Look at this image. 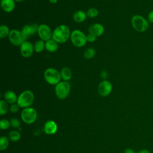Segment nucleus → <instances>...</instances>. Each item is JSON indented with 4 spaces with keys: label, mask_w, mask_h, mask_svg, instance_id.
<instances>
[{
    "label": "nucleus",
    "mask_w": 153,
    "mask_h": 153,
    "mask_svg": "<svg viewBox=\"0 0 153 153\" xmlns=\"http://www.w3.org/2000/svg\"><path fill=\"white\" fill-rule=\"evenodd\" d=\"M70 39L72 44L78 48L84 47L87 42V35L79 29H75L71 32Z\"/></svg>",
    "instance_id": "obj_5"
},
{
    "label": "nucleus",
    "mask_w": 153,
    "mask_h": 153,
    "mask_svg": "<svg viewBox=\"0 0 153 153\" xmlns=\"http://www.w3.org/2000/svg\"><path fill=\"white\" fill-rule=\"evenodd\" d=\"M16 1V2H22L25 0H14Z\"/></svg>",
    "instance_id": "obj_36"
},
{
    "label": "nucleus",
    "mask_w": 153,
    "mask_h": 153,
    "mask_svg": "<svg viewBox=\"0 0 153 153\" xmlns=\"http://www.w3.org/2000/svg\"><path fill=\"white\" fill-rule=\"evenodd\" d=\"M124 153H136L134 150L131 148H127L124 151Z\"/></svg>",
    "instance_id": "obj_33"
},
{
    "label": "nucleus",
    "mask_w": 153,
    "mask_h": 153,
    "mask_svg": "<svg viewBox=\"0 0 153 153\" xmlns=\"http://www.w3.org/2000/svg\"><path fill=\"white\" fill-rule=\"evenodd\" d=\"M19 108L20 106H19V105L16 103H14V104H12L10 108V109L11 111V112H13V113H16L17 112L19 109Z\"/></svg>",
    "instance_id": "obj_30"
},
{
    "label": "nucleus",
    "mask_w": 153,
    "mask_h": 153,
    "mask_svg": "<svg viewBox=\"0 0 153 153\" xmlns=\"http://www.w3.org/2000/svg\"><path fill=\"white\" fill-rule=\"evenodd\" d=\"M1 6L5 12L11 13L16 7V1L14 0H1Z\"/></svg>",
    "instance_id": "obj_14"
},
{
    "label": "nucleus",
    "mask_w": 153,
    "mask_h": 153,
    "mask_svg": "<svg viewBox=\"0 0 153 153\" xmlns=\"http://www.w3.org/2000/svg\"><path fill=\"white\" fill-rule=\"evenodd\" d=\"M61 78L63 81H69L72 76L71 69L68 67H63L60 71Z\"/></svg>",
    "instance_id": "obj_19"
},
{
    "label": "nucleus",
    "mask_w": 153,
    "mask_h": 153,
    "mask_svg": "<svg viewBox=\"0 0 153 153\" xmlns=\"http://www.w3.org/2000/svg\"><path fill=\"white\" fill-rule=\"evenodd\" d=\"M48 1H49L50 3V4H56V3L57 2V1H58V0H48Z\"/></svg>",
    "instance_id": "obj_35"
},
{
    "label": "nucleus",
    "mask_w": 153,
    "mask_h": 153,
    "mask_svg": "<svg viewBox=\"0 0 153 153\" xmlns=\"http://www.w3.org/2000/svg\"><path fill=\"white\" fill-rule=\"evenodd\" d=\"M38 27H39V25L36 23L25 25L22 27L21 32L24 38H25V39L27 40L32 35H34L35 33H37Z\"/></svg>",
    "instance_id": "obj_12"
},
{
    "label": "nucleus",
    "mask_w": 153,
    "mask_h": 153,
    "mask_svg": "<svg viewBox=\"0 0 153 153\" xmlns=\"http://www.w3.org/2000/svg\"><path fill=\"white\" fill-rule=\"evenodd\" d=\"M87 17V13L82 10H77L73 15V20L76 23H82Z\"/></svg>",
    "instance_id": "obj_18"
},
{
    "label": "nucleus",
    "mask_w": 153,
    "mask_h": 153,
    "mask_svg": "<svg viewBox=\"0 0 153 153\" xmlns=\"http://www.w3.org/2000/svg\"><path fill=\"white\" fill-rule=\"evenodd\" d=\"M100 76L101 78L103 79H107L108 76V73L106 71L103 70L100 72Z\"/></svg>",
    "instance_id": "obj_31"
},
{
    "label": "nucleus",
    "mask_w": 153,
    "mask_h": 153,
    "mask_svg": "<svg viewBox=\"0 0 153 153\" xmlns=\"http://www.w3.org/2000/svg\"><path fill=\"white\" fill-rule=\"evenodd\" d=\"M44 78L48 84L53 85L57 84L62 79L60 71L54 68H47L44 72Z\"/></svg>",
    "instance_id": "obj_2"
},
{
    "label": "nucleus",
    "mask_w": 153,
    "mask_h": 153,
    "mask_svg": "<svg viewBox=\"0 0 153 153\" xmlns=\"http://www.w3.org/2000/svg\"><path fill=\"white\" fill-rule=\"evenodd\" d=\"M4 100L9 104H14L17 103V98L18 97L17 96L15 92H14L12 90H7V91L5 92L4 94Z\"/></svg>",
    "instance_id": "obj_16"
},
{
    "label": "nucleus",
    "mask_w": 153,
    "mask_h": 153,
    "mask_svg": "<svg viewBox=\"0 0 153 153\" xmlns=\"http://www.w3.org/2000/svg\"><path fill=\"white\" fill-rule=\"evenodd\" d=\"M131 23L133 29L138 32H144L149 27V22L145 17L139 14L132 16Z\"/></svg>",
    "instance_id": "obj_3"
},
{
    "label": "nucleus",
    "mask_w": 153,
    "mask_h": 153,
    "mask_svg": "<svg viewBox=\"0 0 153 153\" xmlns=\"http://www.w3.org/2000/svg\"><path fill=\"white\" fill-rule=\"evenodd\" d=\"M9 145L8 139L6 136H1L0 139V149L4 151L6 149Z\"/></svg>",
    "instance_id": "obj_26"
},
{
    "label": "nucleus",
    "mask_w": 153,
    "mask_h": 153,
    "mask_svg": "<svg viewBox=\"0 0 153 153\" xmlns=\"http://www.w3.org/2000/svg\"><path fill=\"white\" fill-rule=\"evenodd\" d=\"M8 103L5 100H1L0 101V114L4 115L8 112Z\"/></svg>",
    "instance_id": "obj_24"
},
{
    "label": "nucleus",
    "mask_w": 153,
    "mask_h": 153,
    "mask_svg": "<svg viewBox=\"0 0 153 153\" xmlns=\"http://www.w3.org/2000/svg\"><path fill=\"white\" fill-rule=\"evenodd\" d=\"M34 101L33 93L29 90H26L22 92L18 96L17 103L20 108H26L30 107Z\"/></svg>",
    "instance_id": "obj_4"
},
{
    "label": "nucleus",
    "mask_w": 153,
    "mask_h": 153,
    "mask_svg": "<svg viewBox=\"0 0 153 153\" xmlns=\"http://www.w3.org/2000/svg\"><path fill=\"white\" fill-rule=\"evenodd\" d=\"M10 124L13 128H19L20 126V121L18 118H13L10 120Z\"/></svg>",
    "instance_id": "obj_28"
},
{
    "label": "nucleus",
    "mask_w": 153,
    "mask_h": 153,
    "mask_svg": "<svg viewBox=\"0 0 153 153\" xmlns=\"http://www.w3.org/2000/svg\"><path fill=\"white\" fill-rule=\"evenodd\" d=\"M9 139L13 142H16L20 140L21 136L19 131L16 130H12L8 134Z\"/></svg>",
    "instance_id": "obj_23"
},
{
    "label": "nucleus",
    "mask_w": 153,
    "mask_h": 153,
    "mask_svg": "<svg viewBox=\"0 0 153 153\" xmlns=\"http://www.w3.org/2000/svg\"><path fill=\"white\" fill-rule=\"evenodd\" d=\"M105 32L103 26L99 23H96L91 25L88 27V33H91L96 37L102 36Z\"/></svg>",
    "instance_id": "obj_13"
},
{
    "label": "nucleus",
    "mask_w": 153,
    "mask_h": 153,
    "mask_svg": "<svg viewBox=\"0 0 153 153\" xmlns=\"http://www.w3.org/2000/svg\"><path fill=\"white\" fill-rule=\"evenodd\" d=\"M95 54H96V51L94 48L92 47H88L84 51L83 56L85 59L89 60L93 58L95 56Z\"/></svg>",
    "instance_id": "obj_21"
},
{
    "label": "nucleus",
    "mask_w": 153,
    "mask_h": 153,
    "mask_svg": "<svg viewBox=\"0 0 153 153\" xmlns=\"http://www.w3.org/2000/svg\"><path fill=\"white\" fill-rule=\"evenodd\" d=\"M97 90L99 95L102 97H106L111 94L112 90V84L109 81L103 79L99 82Z\"/></svg>",
    "instance_id": "obj_10"
},
{
    "label": "nucleus",
    "mask_w": 153,
    "mask_h": 153,
    "mask_svg": "<svg viewBox=\"0 0 153 153\" xmlns=\"http://www.w3.org/2000/svg\"><path fill=\"white\" fill-rule=\"evenodd\" d=\"M137 153H151V152L149 150H148V149H143L140 150Z\"/></svg>",
    "instance_id": "obj_34"
},
{
    "label": "nucleus",
    "mask_w": 153,
    "mask_h": 153,
    "mask_svg": "<svg viewBox=\"0 0 153 153\" xmlns=\"http://www.w3.org/2000/svg\"><path fill=\"white\" fill-rule=\"evenodd\" d=\"M59 44L55 41L53 39H50L47 41H45V50L50 53L56 52L59 48Z\"/></svg>",
    "instance_id": "obj_17"
},
{
    "label": "nucleus",
    "mask_w": 153,
    "mask_h": 153,
    "mask_svg": "<svg viewBox=\"0 0 153 153\" xmlns=\"http://www.w3.org/2000/svg\"><path fill=\"white\" fill-rule=\"evenodd\" d=\"M87 17L90 18H95L99 14V11L95 7H91L88 9V10L86 12Z\"/></svg>",
    "instance_id": "obj_25"
},
{
    "label": "nucleus",
    "mask_w": 153,
    "mask_h": 153,
    "mask_svg": "<svg viewBox=\"0 0 153 153\" xmlns=\"http://www.w3.org/2000/svg\"><path fill=\"white\" fill-rule=\"evenodd\" d=\"M71 90V85L68 81H61L55 85V94L59 99H66Z\"/></svg>",
    "instance_id": "obj_6"
},
{
    "label": "nucleus",
    "mask_w": 153,
    "mask_h": 153,
    "mask_svg": "<svg viewBox=\"0 0 153 153\" xmlns=\"http://www.w3.org/2000/svg\"><path fill=\"white\" fill-rule=\"evenodd\" d=\"M37 118L36 110L31 107L24 108L21 112V118L26 124H32L35 121Z\"/></svg>",
    "instance_id": "obj_7"
},
{
    "label": "nucleus",
    "mask_w": 153,
    "mask_h": 153,
    "mask_svg": "<svg viewBox=\"0 0 153 153\" xmlns=\"http://www.w3.org/2000/svg\"><path fill=\"white\" fill-rule=\"evenodd\" d=\"M37 33L40 38V39L47 41L52 38L53 31L48 25L46 24H41L39 25Z\"/></svg>",
    "instance_id": "obj_9"
},
{
    "label": "nucleus",
    "mask_w": 153,
    "mask_h": 153,
    "mask_svg": "<svg viewBox=\"0 0 153 153\" xmlns=\"http://www.w3.org/2000/svg\"><path fill=\"white\" fill-rule=\"evenodd\" d=\"M8 38L10 42L15 46H20L23 42L26 41L21 30L16 29L10 30Z\"/></svg>",
    "instance_id": "obj_8"
},
{
    "label": "nucleus",
    "mask_w": 153,
    "mask_h": 153,
    "mask_svg": "<svg viewBox=\"0 0 153 153\" xmlns=\"http://www.w3.org/2000/svg\"><path fill=\"white\" fill-rule=\"evenodd\" d=\"M71 34V32L67 25H60L53 30L52 39L58 44H63L70 39Z\"/></svg>",
    "instance_id": "obj_1"
},
{
    "label": "nucleus",
    "mask_w": 153,
    "mask_h": 153,
    "mask_svg": "<svg viewBox=\"0 0 153 153\" xmlns=\"http://www.w3.org/2000/svg\"><path fill=\"white\" fill-rule=\"evenodd\" d=\"M33 48H34V51L36 53H39L42 52L44 50V49H45V41L42 39L37 40L33 44Z\"/></svg>",
    "instance_id": "obj_20"
},
{
    "label": "nucleus",
    "mask_w": 153,
    "mask_h": 153,
    "mask_svg": "<svg viewBox=\"0 0 153 153\" xmlns=\"http://www.w3.org/2000/svg\"><path fill=\"white\" fill-rule=\"evenodd\" d=\"M96 38L97 37L91 33H88V34L87 35V41L88 42H94Z\"/></svg>",
    "instance_id": "obj_29"
},
{
    "label": "nucleus",
    "mask_w": 153,
    "mask_h": 153,
    "mask_svg": "<svg viewBox=\"0 0 153 153\" xmlns=\"http://www.w3.org/2000/svg\"><path fill=\"white\" fill-rule=\"evenodd\" d=\"M20 51L21 55L25 58L31 57L33 53L34 48L33 44L29 41H25L20 46Z\"/></svg>",
    "instance_id": "obj_11"
},
{
    "label": "nucleus",
    "mask_w": 153,
    "mask_h": 153,
    "mask_svg": "<svg viewBox=\"0 0 153 153\" xmlns=\"http://www.w3.org/2000/svg\"><path fill=\"white\" fill-rule=\"evenodd\" d=\"M10 121H9L8 120L2 119L0 121V127L2 130H7L10 127Z\"/></svg>",
    "instance_id": "obj_27"
},
{
    "label": "nucleus",
    "mask_w": 153,
    "mask_h": 153,
    "mask_svg": "<svg viewBox=\"0 0 153 153\" xmlns=\"http://www.w3.org/2000/svg\"><path fill=\"white\" fill-rule=\"evenodd\" d=\"M10 30H11L8 26L5 25H2L0 26V38L2 39L8 37L10 34Z\"/></svg>",
    "instance_id": "obj_22"
},
{
    "label": "nucleus",
    "mask_w": 153,
    "mask_h": 153,
    "mask_svg": "<svg viewBox=\"0 0 153 153\" xmlns=\"http://www.w3.org/2000/svg\"><path fill=\"white\" fill-rule=\"evenodd\" d=\"M148 21L151 23H153V10L151 11L148 15Z\"/></svg>",
    "instance_id": "obj_32"
},
{
    "label": "nucleus",
    "mask_w": 153,
    "mask_h": 153,
    "mask_svg": "<svg viewBox=\"0 0 153 153\" xmlns=\"http://www.w3.org/2000/svg\"><path fill=\"white\" fill-rule=\"evenodd\" d=\"M44 130L47 134H54L57 130V125L54 121L49 120L45 123Z\"/></svg>",
    "instance_id": "obj_15"
}]
</instances>
